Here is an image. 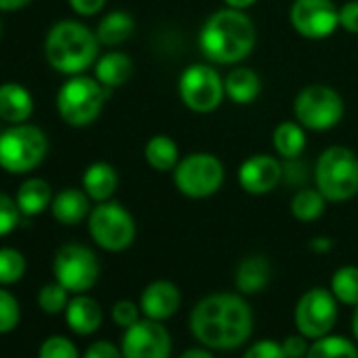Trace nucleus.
<instances>
[{
    "label": "nucleus",
    "instance_id": "obj_36",
    "mask_svg": "<svg viewBox=\"0 0 358 358\" xmlns=\"http://www.w3.org/2000/svg\"><path fill=\"white\" fill-rule=\"evenodd\" d=\"M139 314H141V308H137V303L129 301V299H120L114 303L112 308V318L118 327L122 329H129L133 327L137 320H139Z\"/></svg>",
    "mask_w": 358,
    "mask_h": 358
},
{
    "label": "nucleus",
    "instance_id": "obj_6",
    "mask_svg": "<svg viewBox=\"0 0 358 358\" xmlns=\"http://www.w3.org/2000/svg\"><path fill=\"white\" fill-rule=\"evenodd\" d=\"M47 135L34 124H11V129L0 133V166L7 173L34 171L47 156Z\"/></svg>",
    "mask_w": 358,
    "mask_h": 358
},
{
    "label": "nucleus",
    "instance_id": "obj_34",
    "mask_svg": "<svg viewBox=\"0 0 358 358\" xmlns=\"http://www.w3.org/2000/svg\"><path fill=\"white\" fill-rule=\"evenodd\" d=\"M38 358H80L76 345L62 335H53L43 341L38 350Z\"/></svg>",
    "mask_w": 358,
    "mask_h": 358
},
{
    "label": "nucleus",
    "instance_id": "obj_15",
    "mask_svg": "<svg viewBox=\"0 0 358 358\" xmlns=\"http://www.w3.org/2000/svg\"><path fill=\"white\" fill-rule=\"evenodd\" d=\"M282 173V164L276 158L268 154H253L238 169V184L247 194L262 196L280 184Z\"/></svg>",
    "mask_w": 358,
    "mask_h": 358
},
{
    "label": "nucleus",
    "instance_id": "obj_13",
    "mask_svg": "<svg viewBox=\"0 0 358 358\" xmlns=\"http://www.w3.org/2000/svg\"><path fill=\"white\" fill-rule=\"evenodd\" d=\"M295 32L310 41L331 36L339 26V9L331 0H295L289 11Z\"/></svg>",
    "mask_w": 358,
    "mask_h": 358
},
{
    "label": "nucleus",
    "instance_id": "obj_18",
    "mask_svg": "<svg viewBox=\"0 0 358 358\" xmlns=\"http://www.w3.org/2000/svg\"><path fill=\"white\" fill-rule=\"evenodd\" d=\"M101 320H103L101 306L93 297L85 293H76V297L70 299L66 308V322L76 335L95 333L101 327Z\"/></svg>",
    "mask_w": 358,
    "mask_h": 358
},
{
    "label": "nucleus",
    "instance_id": "obj_24",
    "mask_svg": "<svg viewBox=\"0 0 358 358\" xmlns=\"http://www.w3.org/2000/svg\"><path fill=\"white\" fill-rule=\"evenodd\" d=\"M131 72H133V62L124 53H108V55L99 57L95 64V78L106 89L124 85L129 80Z\"/></svg>",
    "mask_w": 358,
    "mask_h": 358
},
{
    "label": "nucleus",
    "instance_id": "obj_25",
    "mask_svg": "<svg viewBox=\"0 0 358 358\" xmlns=\"http://www.w3.org/2000/svg\"><path fill=\"white\" fill-rule=\"evenodd\" d=\"M145 160L154 171H173L179 162V148L169 135H154L145 143Z\"/></svg>",
    "mask_w": 358,
    "mask_h": 358
},
{
    "label": "nucleus",
    "instance_id": "obj_29",
    "mask_svg": "<svg viewBox=\"0 0 358 358\" xmlns=\"http://www.w3.org/2000/svg\"><path fill=\"white\" fill-rule=\"evenodd\" d=\"M327 199L312 188H301L291 201V213L299 222H316L324 213Z\"/></svg>",
    "mask_w": 358,
    "mask_h": 358
},
{
    "label": "nucleus",
    "instance_id": "obj_31",
    "mask_svg": "<svg viewBox=\"0 0 358 358\" xmlns=\"http://www.w3.org/2000/svg\"><path fill=\"white\" fill-rule=\"evenodd\" d=\"M26 257L22 251L3 247L0 249V285H15L26 274Z\"/></svg>",
    "mask_w": 358,
    "mask_h": 358
},
{
    "label": "nucleus",
    "instance_id": "obj_27",
    "mask_svg": "<svg viewBox=\"0 0 358 358\" xmlns=\"http://www.w3.org/2000/svg\"><path fill=\"white\" fill-rule=\"evenodd\" d=\"M272 141H274V148L280 156L293 160L297 158L303 148H306V133H303V127L299 122H291V120H285L280 122L276 129H274V135H272Z\"/></svg>",
    "mask_w": 358,
    "mask_h": 358
},
{
    "label": "nucleus",
    "instance_id": "obj_9",
    "mask_svg": "<svg viewBox=\"0 0 358 358\" xmlns=\"http://www.w3.org/2000/svg\"><path fill=\"white\" fill-rule=\"evenodd\" d=\"M295 118L303 129L327 131L343 116V99L337 91L324 85H310L299 91L293 103Z\"/></svg>",
    "mask_w": 358,
    "mask_h": 358
},
{
    "label": "nucleus",
    "instance_id": "obj_32",
    "mask_svg": "<svg viewBox=\"0 0 358 358\" xmlns=\"http://www.w3.org/2000/svg\"><path fill=\"white\" fill-rule=\"evenodd\" d=\"M68 289L62 287L57 280L51 282V285H45L41 291H38V306L43 312L47 314H59V312H66L70 299H68Z\"/></svg>",
    "mask_w": 358,
    "mask_h": 358
},
{
    "label": "nucleus",
    "instance_id": "obj_40",
    "mask_svg": "<svg viewBox=\"0 0 358 358\" xmlns=\"http://www.w3.org/2000/svg\"><path fill=\"white\" fill-rule=\"evenodd\" d=\"M282 348H285V354L287 358H303L310 350L308 345V337H303L301 333L299 335H289L287 339L280 341Z\"/></svg>",
    "mask_w": 358,
    "mask_h": 358
},
{
    "label": "nucleus",
    "instance_id": "obj_37",
    "mask_svg": "<svg viewBox=\"0 0 358 358\" xmlns=\"http://www.w3.org/2000/svg\"><path fill=\"white\" fill-rule=\"evenodd\" d=\"M243 358H287V354H285V348L280 341L259 339L251 348H247Z\"/></svg>",
    "mask_w": 358,
    "mask_h": 358
},
{
    "label": "nucleus",
    "instance_id": "obj_44",
    "mask_svg": "<svg viewBox=\"0 0 358 358\" xmlns=\"http://www.w3.org/2000/svg\"><path fill=\"white\" fill-rule=\"evenodd\" d=\"M179 358H215V356L209 352V348L203 345V348H190V350H186Z\"/></svg>",
    "mask_w": 358,
    "mask_h": 358
},
{
    "label": "nucleus",
    "instance_id": "obj_2",
    "mask_svg": "<svg viewBox=\"0 0 358 358\" xmlns=\"http://www.w3.org/2000/svg\"><path fill=\"white\" fill-rule=\"evenodd\" d=\"M255 26L241 9H222L213 13L199 36L203 55L213 64H238L255 47Z\"/></svg>",
    "mask_w": 358,
    "mask_h": 358
},
{
    "label": "nucleus",
    "instance_id": "obj_1",
    "mask_svg": "<svg viewBox=\"0 0 358 358\" xmlns=\"http://www.w3.org/2000/svg\"><path fill=\"white\" fill-rule=\"evenodd\" d=\"M190 331L209 350H234L253 333V310L236 293H213L194 306Z\"/></svg>",
    "mask_w": 358,
    "mask_h": 358
},
{
    "label": "nucleus",
    "instance_id": "obj_39",
    "mask_svg": "<svg viewBox=\"0 0 358 358\" xmlns=\"http://www.w3.org/2000/svg\"><path fill=\"white\" fill-rule=\"evenodd\" d=\"M83 358H124L122 350L116 348L112 341H95L87 348Z\"/></svg>",
    "mask_w": 358,
    "mask_h": 358
},
{
    "label": "nucleus",
    "instance_id": "obj_43",
    "mask_svg": "<svg viewBox=\"0 0 358 358\" xmlns=\"http://www.w3.org/2000/svg\"><path fill=\"white\" fill-rule=\"evenodd\" d=\"M32 0H0V11H17L30 5Z\"/></svg>",
    "mask_w": 358,
    "mask_h": 358
},
{
    "label": "nucleus",
    "instance_id": "obj_41",
    "mask_svg": "<svg viewBox=\"0 0 358 358\" xmlns=\"http://www.w3.org/2000/svg\"><path fill=\"white\" fill-rule=\"evenodd\" d=\"M68 3H70L74 13L89 17V15H95V13H99L103 9L106 0H68Z\"/></svg>",
    "mask_w": 358,
    "mask_h": 358
},
{
    "label": "nucleus",
    "instance_id": "obj_33",
    "mask_svg": "<svg viewBox=\"0 0 358 358\" xmlns=\"http://www.w3.org/2000/svg\"><path fill=\"white\" fill-rule=\"evenodd\" d=\"M22 318L20 301L7 289H0V335L11 333Z\"/></svg>",
    "mask_w": 358,
    "mask_h": 358
},
{
    "label": "nucleus",
    "instance_id": "obj_28",
    "mask_svg": "<svg viewBox=\"0 0 358 358\" xmlns=\"http://www.w3.org/2000/svg\"><path fill=\"white\" fill-rule=\"evenodd\" d=\"M306 358H358V348L341 335H324L314 339Z\"/></svg>",
    "mask_w": 358,
    "mask_h": 358
},
{
    "label": "nucleus",
    "instance_id": "obj_3",
    "mask_svg": "<svg viewBox=\"0 0 358 358\" xmlns=\"http://www.w3.org/2000/svg\"><path fill=\"white\" fill-rule=\"evenodd\" d=\"M99 53L97 34L78 22H59L55 24L45 41V55L51 68L62 74L76 76L91 68Z\"/></svg>",
    "mask_w": 358,
    "mask_h": 358
},
{
    "label": "nucleus",
    "instance_id": "obj_20",
    "mask_svg": "<svg viewBox=\"0 0 358 358\" xmlns=\"http://www.w3.org/2000/svg\"><path fill=\"white\" fill-rule=\"evenodd\" d=\"M272 278V266L264 255H249L245 257L234 274V285L241 293L253 295L268 287Z\"/></svg>",
    "mask_w": 358,
    "mask_h": 358
},
{
    "label": "nucleus",
    "instance_id": "obj_12",
    "mask_svg": "<svg viewBox=\"0 0 358 358\" xmlns=\"http://www.w3.org/2000/svg\"><path fill=\"white\" fill-rule=\"evenodd\" d=\"M337 322V299L331 291L314 287L306 291L295 306V327L308 339L331 333Z\"/></svg>",
    "mask_w": 358,
    "mask_h": 358
},
{
    "label": "nucleus",
    "instance_id": "obj_46",
    "mask_svg": "<svg viewBox=\"0 0 358 358\" xmlns=\"http://www.w3.org/2000/svg\"><path fill=\"white\" fill-rule=\"evenodd\" d=\"M352 333H354V337H356V341H358V306H356V312H354V316H352Z\"/></svg>",
    "mask_w": 358,
    "mask_h": 358
},
{
    "label": "nucleus",
    "instance_id": "obj_30",
    "mask_svg": "<svg viewBox=\"0 0 358 358\" xmlns=\"http://www.w3.org/2000/svg\"><path fill=\"white\" fill-rule=\"evenodd\" d=\"M331 293L339 303L345 306H358V268L356 266H343L335 270L331 278Z\"/></svg>",
    "mask_w": 358,
    "mask_h": 358
},
{
    "label": "nucleus",
    "instance_id": "obj_16",
    "mask_svg": "<svg viewBox=\"0 0 358 358\" xmlns=\"http://www.w3.org/2000/svg\"><path fill=\"white\" fill-rule=\"evenodd\" d=\"M179 306H182V293H179V289L171 280L150 282L139 297L141 314L158 322L173 318Z\"/></svg>",
    "mask_w": 358,
    "mask_h": 358
},
{
    "label": "nucleus",
    "instance_id": "obj_8",
    "mask_svg": "<svg viewBox=\"0 0 358 358\" xmlns=\"http://www.w3.org/2000/svg\"><path fill=\"white\" fill-rule=\"evenodd\" d=\"M133 215L118 203H99L89 213V234L106 251L118 253L133 245L135 241Z\"/></svg>",
    "mask_w": 358,
    "mask_h": 358
},
{
    "label": "nucleus",
    "instance_id": "obj_42",
    "mask_svg": "<svg viewBox=\"0 0 358 358\" xmlns=\"http://www.w3.org/2000/svg\"><path fill=\"white\" fill-rule=\"evenodd\" d=\"M331 247H333V243H331V238H327V236H318V238H314V241L310 243V249H312L314 253H329Z\"/></svg>",
    "mask_w": 358,
    "mask_h": 358
},
{
    "label": "nucleus",
    "instance_id": "obj_10",
    "mask_svg": "<svg viewBox=\"0 0 358 358\" xmlns=\"http://www.w3.org/2000/svg\"><path fill=\"white\" fill-rule=\"evenodd\" d=\"M53 274L70 293H87L99 278V259L85 245H64L55 253Z\"/></svg>",
    "mask_w": 358,
    "mask_h": 358
},
{
    "label": "nucleus",
    "instance_id": "obj_21",
    "mask_svg": "<svg viewBox=\"0 0 358 358\" xmlns=\"http://www.w3.org/2000/svg\"><path fill=\"white\" fill-rule=\"evenodd\" d=\"M118 186V175L116 169L108 162H93L87 166L83 175V190L89 194L95 203H106L116 192Z\"/></svg>",
    "mask_w": 358,
    "mask_h": 358
},
{
    "label": "nucleus",
    "instance_id": "obj_7",
    "mask_svg": "<svg viewBox=\"0 0 358 358\" xmlns=\"http://www.w3.org/2000/svg\"><path fill=\"white\" fill-rule=\"evenodd\" d=\"M224 175L222 160L207 152H194L173 169L177 190L188 199H207L215 194L224 184Z\"/></svg>",
    "mask_w": 358,
    "mask_h": 358
},
{
    "label": "nucleus",
    "instance_id": "obj_17",
    "mask_svg": "<svg viewBox=\"0 0 358 358\" xmlns=\"http://www.w3.org/2000/svg\"><path fill=\"white\" fill-rule=\"evenodd\" d=\"M34 112L32 93L20 83H3L0 85V120L9 124L26 122Z\"/></svg>",
    "mask_w": 358,
    "mask_h": 358
},
{
    "label": "nucleus",
    "instance_id": "obj_14",
    "mask_svg": "<svg viewBox=\"0 0 358 358\" xmlns=\"http://www.w3.org/2000/svg\"><path fill=\"white\" fill-rule=\"evenodd\" d=\"M171 348L173 341L166 327L152 318H139L133 327L124 329L120 343L124 358H169Z\"/></svg>",
    "mask_w": 358,
    "mask_h": 358
},
{
    "label": "nucleus",
    "instance_id": "obj_38",
    "mask_svg": "<svg viewBox=\"0 0 358 358\" xmlns=\"http://www.w3.org/2000/svg\"><path fill=\"white\" fill-rule=\"evenodd\" d=\"M339 26L350 34H358V0H348L341 5Z\"/></svg>",
    "mask_w": 358,
    "mask_h": 358
},
{
    "label": "nucleus",
    "instance_id": "obj_22",
    "mask_svg": "<svg viewBox=\"0 0 358 358\" xmlns=\"http://www.w3.org/2000/svg\"><path fill=\"white\" fill-rule=\"evenodd\" d=\"M15 203H17L22 215H26V217L41 215L53 203V192H51L49 182H45L41 177L26 179L15 194Z\"/></svg>",
    "mask_w": 358,
    "mask_h": 358
},
{
    "label": "nucleus",
    "instance_id": "obj_35",
    "mask_svg": "<svg viewBox=\"0 0 358 358\" xmlns=\"http://www.w3.org/2000/svg\"><path fill=\"white\" fill-rule=\"evenodd\" d=\"M20 220H22V211L15 199L0 192V236L11 234L20 226Z\"/></svg>",
    "mask_w": 358,
    "mask_h": 358
},
{
    "label": "nucleus",
    "instance_id": "obj_26",
    "mask_svg": "<svg viewBox=\"0 0 358 358\" xmlns=\"http://www.w3.org/2000/svg\"><path fill=\"white\" fill-rule=\"evenodd\" d=\"M135 30V22L129 13L124 11H112L108 13L99 26H97V41L99 45H106V47H116L120 43H124Z\"/></svg>",
    "mask_w": 358,
    "mask_h": 358
},
{
    "label": "nucleus",
    "instance_id": "obj_11",
    "mask_svg": "<svg viewBox=\"0 0 358 358\" xmlns=\"http://www.w3.org/2000/svg\"><path fill=\"white\" fill-rule=\"evenodd\" d=\"M226 95L224 80L217 70L205 64H194L179 78V97L192 112L207 114L220 108Z\"/></svg>",
    "mask_w": 358,
    "mask_h": 358
},
{
    "label": "nucleus",
    "instance_id": "obj_5",
    "mask_svg": "<svg viewBox=\"0 0 358 358\" xmlns=\"http://www.w3.org/2000/svg\"><path fill=\"white\" fill-rule=\"evenodd\" d=\"M110 89L97 78L83 74L70 76L57 93V112L72 127L91 124L103 110Z\"/></svg>",
    "mask_w": 358,
    "mask_h": 358
},
{
    "label": "nucleus",
    "instance_id": "obj_19",
    "mask_svg": "<svg viewBox=\"0 0 358 358\" xmlns=\"http://www.w3.org/2000/svg\"><path fill=\"white\" fill-rule=\"evenodd\" d=\"M51 213L55 222L64 226H76L91 213V199L85 190L78 188H66L59 194L53 196Z\"/></svg>",
    "mask_w": 358,
    "mask_h": 358
},
{
    "label": "nucleus",
    "instance_id": "obj_4",
    "mask_svg": "<svg viewBox=\"0 0 358 358\" xmlns=\"http://www.w3.org/2000/svg\"><path fill=\"white\" fill-rule=\"evenodd\" d=\"M316 190L329 203H343L358 192V156L343 145L327 148L314 166Z\"/></svg>",
    "mask_w": 358,
    "mask_h": 358
},
{
    "label": "nucleus",
    "instance_id": "obj_23",
    "mask_svg": "<svg viewBox=\"0 0 358 358\" xmlns=\"http://www.w3.org/2000/svg\"><path fill=\"white\" fill-rule=\"evenodd\" d=\"M224 87H226V95L234 103L245 106V103H251L253 99H257V95L262 91V80L251 68H236L224 78Z\"/></svg>",
    "mask_w": 358,
    "mask_h": 358
},
{
    "label": "nucleus",
    "instance_id": "obj_45",
    "mask_svg": "<svg viewBox=\"0 0 358 358\" xmlns=\"http://www.w3.org/2000/svg\"><path fill=\"white\" fill-rule=\"evenodd\" d=\"M224 3H226L228 7H232V9H241V11H245V9H249L251 5H255L257 0H224Z\"/></svg>",
    "mask_w": 358,
    "mask_h": 358
}]
</instances>
